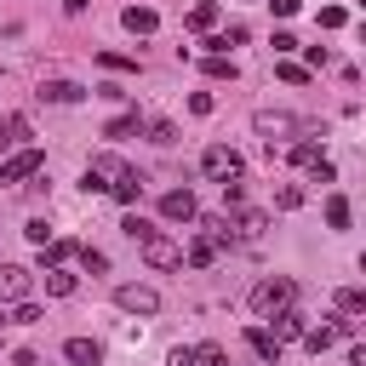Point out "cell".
<instances>
[{
    "label": "cell",
    "instance_id": "obj_1",
    "mask_svg": "<svg viewBox=\"0 0 366 366\" xmlns=\"http://www.w3.org/2000/svg\"><path fill=\"white\" fill-rule=\"evenodd\" d=\"M286 303H297V286L286 280V274H274V280H257L252 286V315H274V309H286Z\"/></svg>",
    "mask_w": 366,
    "mask_h": 366
},
{
    "label": "cell",
    "instance_id": "obj_2",
    "mask_svg": "<svg viewBox=\"0 0 366 366\" xmlns=\"http://www.w3.org/2000/svg\"><path fill=\"white\" fill-rule=\"evenodd\" d=\"M137 246H143V263H149V269H183V246H177L172 234L154 229V234H143Z\"/></svg>",
    "mask_w": 366,
    "mask_h": 366
},
{
    "label": "cell",
    "instance_id": "obj_3",
    "mask_svg": "<svg viewBox=\"0 0 366 366\" xmlns=\"http://www.w3.org/2000/svg\"><path fill=\"white\" fill-rule=\"evenodd\" d=\"M40 166H46V154H40L34 143H29V149H11V154L0 160V183H29Z\"/></svg>",
    "mask_w": 366,
    "mask_h": 366
},
{
    "label": "cell",
    "instance_id": "obj_4",
    "mask_svg": "<svg viewBox=\"0 0 366 366\" xmlns=\"http://www.w3.org/2000/svg\"><path fill=\"white\" fill-rule=\"evenodd\" d=\"M252 126H257V137H269V149H274L280 137H297V132H303V126H297L292 114H280V109H257Z\"/></svg>",
    "mask_w": 366,
    "mask_h": 366
},
{
    "label": "cell",
    "instance_id": "obj_5",
    "mask_svg": "<svg viewBox=\"0 0 366 366\" xmlns=\"http://www.w3.org/2000/svg\"><path fill=\"white\" fill-rule=\"evenodd\" d=\"M200 172H206L212 183H223V177H240V154H234L229 143H212V149L200 154Z\"/></svg>",
    "mask_w": 366,
    "mask_h": 366
},
{
    "label": "cell",
    "instance_id": "obj_6",
    "mask_svg": "<svg viewBox=\"0 0 366 366\" xmlns=\"http://www.w3.org/2000/svg\"><path fill=\"white\" fill-rule=\"evenodd\" d=\"M160 217H166V223H194L200 206H194L189 189H166V194H160Z\"/></svg>",
    "mask_w": 366,
    "mask_h": 366
},
{
    "label": "cell",
    "instance_id": "obj_7",
    "mask_svg": "<svg viewBox=\"0 0 366 366\" xmlns=\"http://www.w3.org/2000/svg\"><path fill=\"white\" fill-rule=\"evenodd\" d=\"M114 303H120L126 315H160V292H154V286H120Z\"/></svg>",
    "mask_w": 366,
    "mask_h": 366
},
{
    "label": "cell",
    "instance_id": "obj_8",
    "mask_svg": "<svg viewBox=\"0 0 366 366\" xmlns=\"http://www.w3.org/2000/svg\"><path fill=\"white\" fill-rule=\"evenodd\" d=\"M29 286H34V274L23 263H0V303H23Z\"/></svg>",
    "mask_w": 366,
    "mask_h": 366
},
{
    "label": "cell",
    "instance_id": "obj_9",
    "mask_svg": "<svg viewBox=\"0 0 366 366\" xmlns=\"http://www.w3.org/2000/svg\"><path fill=\"white\" fill-rule=\"evenodd\" d=\"M126 172V160H114V154H92V166H86V189H103L109 194V183Z\"/></svg>",
    "mask_w": 366,
    "mask_h": 366
},
{
    "label": "cell",
    "instance_id": "obj_10",
    "mask_svg": "<svg viewBox=\"0 0 366 366\" xmlns=\"http://www.w3.org/2000/svg\"><path fill=\"white\" fill-rule=\"evenodd\" d=\"M269 320H274V343H292V337H303V326H309V315H303L297 303H286V309H274Z\"/></svg>",
    "mask_w": 366,
    "mask_h": 366
},
{
    "label": "cell",
    "instance_id": "obj_11",
    "mask_svg": "<svg viewBox=\"0 0 366 366\" xmlns=\"http://www.w3.org/2000/svg\"><path fill=\"white\" fill-rule=\"evenodd\" d=\"M120 23H126V34H154V29H160V11H154V6H126Z\"/></svg>",
    "mask_w": 366,
    "mask_h": 366
},
{
    "label": "cell",
    "instance_id": "obj_12",
    "mask_svg": "<svg viewBox=\"0 0 366 366\" xmlns=\"http://www.w3.org/2000/svg\"><path fill=\"white\" fill-rule=\"evenodd\" d=\"M194 223H200V234H206L217 252H223V246H234V223H229L223 212H212V217H194Z\"/></svg>",
    "mask_w": 366,
    "mask_h": 366
},
{
    "label": "cell",
    "instance_id": "obj_13",
    "mask_svg": "<svg viewBox=\"0 0 366 366\" xmlns=\"http://www.w3.org/2000/svg\"><path fill=\"white\" fill-rule=\"evenodd\" d=\"M109 194H114L120 206H137V194H143V172H132V166H126V172L109 183Z\"/></svg>",
    "mask_w": 366,
    "mask_h": 366
},
{
    "label": "cell",
    "instance_id": "obj_14",
    "mask_svg": "<svg viewBox=\"0 0 366 366\" xmlns=\"http://www.w3.org/2000/svg\"><path fill=\"white\" fill-rule=\"evenodd\" d=\"M29 143V120L23 114H6L0 120V154H11V149H23Z\"/></svg>",
    "mask_w": 366,
    "mask_h": 366
},
{
    "label": "cell",
    "instance_id": "obj_15",
    "mask_svg": "<svg viewBox=\"0 0 366 366\" xmlns=\"http://www.w3.org/2000/svg\"><path fill=\"white\" fill-rule=\"evenodd\" d=\"M217 17H223V11H217V0H194V6H189V29H194V34H212V29H217Z\"/></svg>",
    "mask_w": 366,
    "mask_h": 366
},
{
    "label": "cell",
    "instance_id": "obj_16",
    "mask_svg": "<svg viewBox=\"0 0 366 366\" xmlns=\"http://www.w3.org/2000/svg\"><path fill=\"white\" fill-rule=\"evenodd\" d=\"M40 97L46 103H80L86 86H74V80H40Z\"/></svg>",
    "mask_w": 366,
    "mask_h": 366
},
{
    "label": "cell",
    "instance_id": "obj_17",
    "mask_svg": "<svg viewBox=\"0 0 366 366\" xmlns=\"http://www.w3.org/2000/svg\"><path fill=\"white\" fill-rule=\"evenodd\" d=\"M63 360H74V366H97L103 349H97L92 337H69V343H63Z\"/></svg>",
    "mask_w": 366,
    "mask_h": 366
},
{
    "label": "cell",
    "instance_id": "obj_18",
    "mask_svg": "<svg viewBox=\"0 0 366 366\" xmlns=\"http://www.w3.org/2000/svg\"><path fill=\"white\" fill-rule=\"evenodd\" d=\"M74 252H80L74 240H46V246H40V269H63Z\"/></svg>",
    "mask_w": 366,
    "mask_h": 366
},
{
    "label": "cell",
    "instance_id": "obj_19",
    "mask_svg": "<svg viewBox=\"0 0 366 366\" xmlns=\"http://www.w3.org/2000/svg\"><path fill=\"white\" fill-rule=\"evenodd\" d=\"M183 263H189V269H212V263H217V246H212V240L200 234V240H194V246L183 252Z\"/></svg>",
    "mask_w": 366,
    "mask_h": 366
},
{
    "label": "cell",
    "instance_id": "obj_20",
    "mask_svg": "<svg viewBox=\"0 0 366 366\" xmlns=\"http://www.w3.org/2000/svg\"><path fill=\"white\" fill-rule=\"evenodd\" d=\"M246 343H252L263 360H280V343H274V332H263V326H246Z\"/></svg>",
    "mask_w": 366,
    "mask_h": 366
},
{
    "label": "cell",
    "instance_id": "obj_21",
    "mask_svg": "<svg viewBox=\"0 0 366 366\" xmlns=\"http://www.w3.org/2000/svg\"><path fill=\"white\" fill-rule=\"evenodd\" d=\"M263 229H269V212H240L234 217V234H246V240H257Z\"/></svg>",
    "mask_w": 366,
    "mask_h": 366
},
{
    "label": "cell",
    "instance_id": "obj_22",
    "mask_svg": "<svg viewBox=\"0 0 366 366\" xmlns=\"http://www.w3.org/2000/svg\"><path fill=\"white\" fill-rule=\"evenodd\" d=\"M332 337H337L332 326H303V349H309V355H326V349H332Z\"/></svg>",
    "mask_w": 366,
    "mask_h": 366
},
{
    "label": "cell",
    "instance_id": "obj_23",
    "mask_svg": "<svg viewBox=\"0 0 366 366\" xmlns=\"http://www.w3.org/2000/svg\"><path fill=\"white\" fill-rule=\"evenodd\" d=\"M206 74L212 80H234V57L229 51H206Z\"/></svg>",
    "mask_w": 366,
    "mask_h": 366
},
{
    "label": "cell",
    "instance_id": "obj_24",
    "mask_svg": "<svg viewBox=\"0 0 366 366\" xmlns=\"http://www.w3.org/2000/svg\"><path fill=\"white\" fill-rule=\"evenodd\" d=\"M274 206H280V212H297V206H303V183H280V189H274Z\"/></svg>",
    "mask_w": 366,
    "mask_h": 366
},
{
    "label": "cell",
    "instance_id": "obj_25",
    "mask_svg": "<svg viewBox=\"0 0 366 366\" xmlns=\"http://www.w3.org/2000/svg\"><path fill=\"white\" fill-rule=\"evenodd\" d=\"M349 217H355V212H349V200H343V194H332V200H326V223H332V229H349Z\"/></svg>",
    "mask_w": 366,
    "mask_h": 366
},
{
    "label": "cell",
    "instance_id": "obj_26",
    "mask_svg": "<svg viewBox=\"0 0 366 366\" xmlns=\"http://www.w3.org/2000/svg\"><path fill=\"white\" fill-rule=\"evenodd\" d=\"M46 292H51V297H69V292H74V274H69V269H46Z\"/></svg>",
    "mask_w": 366,
    "mask_h": 366
},
{
    "label": "cell",
    "instance_id": "obj_27",
    "mask_svg": "<svg viewBox=\"0 0 366 366\" xmlns=\"http://www.w3.org/2000/svg\"><path fill=\"white\" fill-rule=\"evenodd\" d=\"M74 257H80V263H86V274H109V257H103V252H97V246H80V252H74Z\"/></svg>",
    "mask_w": 366,
    "mask_h": 366
},
{
    "label": "cell",
    "instance_id": "obj_28",
    "mask_svg": "<svg viewBox=\"0 0 366 366\" xmlns=\"http://www.w3.org/2000/svg\"><path fill=\"white\" fill-rule=\"evenodd\" d=\"M97 63H103V69H114V74H137V57H120V51H103Z\"/></svg>",
    "mask_w": 366,
    "mask_h": 366
},
{
    "label": "cell",
    "instance_id": "obj_29",
    "mask_svg": "<svg viewBox=\"0 0 366 366\" xmlns=\"http://www.w3.org/2000/svg\"><path fill=\"white\" fill-rule=\"evenodd\" d=\"M149 143H160V149L177 143V126H172V120H149Z\"/></svg>",
    "mask_w": 366,
    "mask_h": 366
},
{
    "label": "cell",
    "instance_id": "obj_30",
    "mask_svg": "<svg viewBox=\"0 0 366 366\" xmlns=\"http://www.w3.org/2000/svg\"><path fill=\"white\" fill-rule=\"evenodd\" d=\"M315 160H320V143H292V166H303V172H309Z\"/></svg>",
    "mask_w": 366,
    "mask_h": 366
},
{
    "label": "cell",
    "instance_id": "obj_31",
    "mask_svg": "<svg viewBox=\"0 0 366 366\" xmlns=\"http://www.w3.org/2000/svg\"><path fill=\"white\" fill-rule=\"evenodd\" d=\"M120 229H126L132 240H143V234H154V223H149V217H137V212H126V217H120Z\"/></svg>",
    "mask_w": 366,
    "mask_h": 366
},
{
    "label": "cell",
    "instance_id": "obj_32",
    "mask_svg": "<svg viewBox=\"0 0 366 366\" xmlns=\"http://www.w3.org/2000/svg\"><path fill=\"white\" fill-rule=\"evenodd\" d=\"M360 309H366V292H355V286L337 292V315H360Z\"/></svg>",
    "mask_w": 366,
    "mask_h": 366
},
{
    "label": "cell",
    "instance_id": "obj_33",
    "mask_svg": "<svg viewBox=\"0 0 366 366\" xmlns=\"http://www.w3.org/2000/svg\"><path fill=\"white\" fill-rule=\"evenodd\" d=\"M137 126H143V120H137V114H114V120H109V137H132V132H137Z\"/></svg>",
    "mask_w": 366,
    "mask_h": 366
},
{
    "label": "cell",
    "instance_id": "obj_34",
    "mask_svg": "<svg viewBox=\"0 0 366 366\" xmlns=\"http://www.w3.org/2000/svg\"><path fill=\"white\" fill-rule=\"evenodd\" d=\"M23 234H29L34 246H46V240H51V223H46V217H29V223H23Z\"/></svg>",
    "mask_w": 366,
    "mask_h": 366
},
{
    "label": "cell",
    "instance_id": "obj_35",
    "mask_svg": "<svg viewBox=\"0 0 366 366\" xmlns=\"http://www.w3.org/2000/svg\"><path fill=\"white\" fill-rule=\"evenodd\" d=\"M11 320H17V326H34V320H40V303H29V297L11 303Z\"/></svg>",
    "mask_w": 366,
    "mask_h": 366
},
{
    "label": "cell",
    "instance_id": "obj_36",
    "mask_svg": "<svg viewBox=\"0 0 366 366\" xmlns=\"http://www.w3.org/2000/svg\"><path fill=\"white\" fill-rule=\"evenodd\" d=\"M223 200L240 206V200H246V177H223Z\"/></svg>",
    "mask_w": 366,
    "mask_h": 366
},
{
    "label": "cell",
    "instance_id": "obj_37",
    "mask_svg": "<svg viewBox=\"0 0 366 366\" xmlns=\"http://www.w3.org/2000/svg\"><path fill=\"white\" fill-rule=\"evenodd\" d=\"M194 366H223V349H217V343H200V349H194Z\"/></svg>",
    "mask_w": 366,
    "mask_h": 366
},
{
    "label": "cell",
    "instance_id": "obj_38",
    "mask_svg": "<svg viewBox=\"0 0 366 366\" xmlns=\"http://www.w3.org/2000/svg\"><path fill=\"white\" fill-rule=\"evenodd\" d=\"M280 80H286V86H303L309 69H303V63H280Z\"/></svg>",
    "mask_w": 366,
    "mask_h": 366
},
{
    "label": "cell",
    "instance_id": "obj_39",
    "mask_svg": "<svg viewBox=\"0 0 366 366\" xmlns=\"http://www.w3.org/2000/svg\"><path fill=\"white\" fill-rule=\"evenodd\" d=\"M320 29H343V6H320Z\"/></svg>",
    "mask_w": 366,
    "mask_h": 366
},
{
    "label": "cell",
    "instance_id": "obj_40",
    "mask_svg": "<svg viewBox=\"0 0 366 366\" xmlns=\"http://www.w3.org/2000/svg\"><path fill=\"white\" fill-rule=\"evenodd\" d=\"M189 109H194V114H212V109H217V97H212V92H194V97H189Z\"/></svg>",
    "mask_w": 366,
    "mask_h": 366
},
{
    "label": "cell",
    "instance_id": "obj_41",
    "mask_svg": "<svg viewBox=\"0 0 366 366\" xmlns=\"http://www.w3.org/2000/svg\"><path fill=\"white\" fill-rule=\"evenodd\" d=\"M166 360H172V366H194V349H183V343H177V349H172Z\"/></svg>",
    "mask_w": 366,
    "mask_h": 366
},
{
    "label": "cell",
    "instance_id": "obj_42",
    "mask_svg": "<svg viewBox=\"0 0 366 366\" xmlns=\"http://www.w3.org/2000/svg\"><path fill=\"white\" fill-rule=\"evenodd\" d=\"M269 6H274V17H292L297 11V0H269Z\"/></svg>",
    "mask_w": 366,
    "mask_h": 366
},
{
    "label": "cell",
    "instance_id": "obj_43",
    "mask_svg": "<svg viewBox=\"0 0 366 366\" xmlns=\"http://www.w3.org/2000/svg\"><path fill=\"white\" fill-rule=\"evenodd\" d=\"M86 6H92V0H63V11H69V17H80Z\"/></svg>",
    "mask_w": 366,
    "mask_h": 366
}]
</instances>
